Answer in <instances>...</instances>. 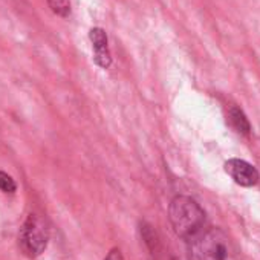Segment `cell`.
Wrapping results in <instances>:
<instances>
[{
  "instance_id": "1",
  "label": "cell",
  "mask_w": 260,
  "mask_h": 260,
  "mask_svg": "<svg viewBox=\"0 0 260 260\" xmlns=\"http://www.w3.org/2000/svg\"><path fill=\"white\" fill-rule=\"evenodd\" d=\"M188 260H243L236 242L220 228H208L188 240Z\"/></svg>"
},
{
  "instance_id": "2",
  "label": "cell",
  "mask_w": 260,
  "mask_h": 260,
  "mask_svg": "<svg viewBox=\"0 0 260 260\" xmlns=\"http://www.w3.org/2000/svg\"><path fill=\"white\" fill-rule=\"evenodd\" d=\"M169 219L175 233L190 240L202 231L205 222V211L201 205L188 196H176L169 207Z\"/></svg>"
},
{
  "instance_id": "3",
  "label": "cell",
  "mask_w": 260,
  "mask_h": 260,
  "mask_svg": "<svg viewBox=\"0 0 260 260\" xmlns=\"http://www.w3.org/2000/svg\"><path fill=\"white\" fill-rule=\"evenodd\" d=\"M49 242V228L46 222L37 216L29 214L19 233V248L28 258H36L45 252Z\"/></svg>"
},
{
  "instance_id": "4",
  "label": "cell",
  "mask_w": 260,
  "mask_h": 260,
  "mask_svg": "<svg viewBox=\"0 0 260 260\" xmlns=\"http://www.w3.org/2000/svg\"><path fill=\"white\" fill-rule=\"evenodd\" d=\"M225 172L242 187H252L258 182L260 176L255 167L243 159H230L225 162Z\"/></svg>"
},
{
  "instance_id": "5",
  "label": "cell",
  "mask_w": 260,
  "mask_h": 260,
  "mask_svg": "<svg viewBox=\"0 0 260 260\" xmlns=\"http://www.w3.org/2000/svg\"><path fill=\"white\" fill-rule=\"evenodd\" d=\"M89 39H90L92 46H93L95 63L100 68L107 69L112 64V55H110V51H109V40H107L106 31L101 29V28H92L89 31Z\"/></svg>"
},
{
  "instance_id": "6",
  "label": "cell",
  "mask_w": 260,
  "mask_h": 260,
  "mask_svg": "<svg viewBox=\"0 0 260 260\" xmlns=\"http://www.w3.org/2000/svg\"><path fill=\"white\" fill-rule=\"evenodd\" d=\"M228 121L236 128V132H239L242 135H248L251 132V125H249L248 118L237 106H231L228 109Z\"/></svg>"
},
{
  "instance_id": "7",
  "label": "cell",
  "mask_w": 260,
  "mask_h": 260,
  "mask_svg": "<svg viewBox=\"0 0 260 260\" xmlns=\"http://www.w3.org/2000/svg\"><path fill=\"white\" fill-rule=\"evenodd\" d=\"M51 11L60 17H69L71 14V2L69 0H48Z\"/></svg>"
},
{
  "instance_id": "8",
  "label": "cell",
  "mask_w": 260,
  "mask_h": 260,
  "mask_svg": "<svg viewBox=\"0 0 260 260\" xmlns=\"http://www.w3.org/2000/svg\"><path fill=\"white\" fill-rule=\"evenodd\" d=\"M141 234H143V239H144V242L147 243L149 249L155 254L156 246H158V237H156V233L152 230V226H150V225L143 223V225H141Z\"/></svg>"
},
{
  "instance_id": "9",
  "label": "cell",
  "mask_w": 260,
  "mask_h": 260,
  "mask_svg": "<svg viewBox=\"0 0 260 260\" xmlns=\"http://www.w3.org/2000/svg\"><path fill=\"white\" fill-rule=\"evenodd\" d=\"M0 190L4 193H10V194L16 193V190H17L16 181L13 179V176H10L5 172H0Z\"/></svg>"
},
{
  "instance_id": "10",
  "label": "cell",
  "mask_w": 260,
  "mask_h": 260,
  "mask_svg": "<svg viewBox=\"0 0 260 260\" xmlns=\"http://www.w3.org/2000/svg\"><path fill=\"white\" fill-rule=\"evenodd\" d=\"M104 260H124V257H122V252H121V249H118V248H113L107 255H106V258Z\"/></svg>"
}]
</instances>
